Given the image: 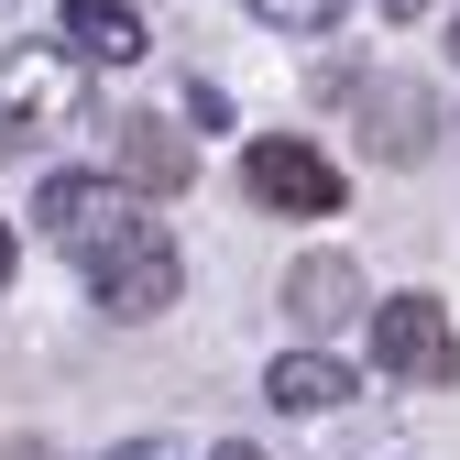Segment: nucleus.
Wrapping results in <instances>:
<instances>
[{
  "label": "nucleus",
  "instance_id": "1",
  "mask_svg": "<svg viewBox=\"0 0 460 460\" xmlns=\"http://www.w3.org/2000/svg\"><path fill=\"white\" fill-rule=\"evenodd\" d=\"M77 274H88V307L110 318V329H154V318H176L187 307V252H176V230L164 219H121L99 252H77Z\"/></svg>",
  "mask_w": 460,
  "mask_h": 460
},
{
  "label": "nucleus",
  "instance_id": "9",
  "mask_svg": "<svg viewBox=\"0 0 460 460\" xmlns=\"http://www.w3.org/2000/svg\"><path fill=\"white\" fill-rule=\"evenodd\" d=\"M351 394H362V373L351 362H340V351H318V340H285V351L263 362V406L274 417H340V406H351Z\"/></svg>",
  "mask_w": 460,
  "mask_h": 460
},
{
  "label": "nucleus",
  "instance_id": "7",
  "mask_svg": "<svg viewBox=\"0 0 460 460\" xmlns=\"http://www.w3.org/2000/svg\"><path fill=\"white\" fill-rule=\"evenodd\" d=\"M132 208H143V198L110 176V164H55V176H33V230L66 242V252H99Z\"/></svg>",
  "mask_w": 460,
  "mask_h": 460
},
{
  "label": "nucleus",
  "instance_id": "18",
  "mask_svg": "<svg viewBox=\"0 0 460 460\" xmlns=\"http://www.w3.org/2000/svg\"><path fill=\"white\" fill-rule=\"evenodd\" d=\"M449 132H460V110H449Z\"/></svg>",
  "mask_w": 460,
  "mask_h": 460
},
{
  "label": "nucleus",
  "instance_id": "12",
  "mask_svg": "<svg viewBox=\"0 0 460 460\" xmlns=\"http://www.w3.org/2000/svg\"><path fill=\"white\" fill-rule=\"evenodd\" d=\"M176 121H187V132H230V88H219V77H187Z\"/></svg>",
  "mask_w": 460,
  "mask_h": 460
},
{
  "label": "nucleus",
  "instance_id": "10",
  "mask_svg": "<svg viewBox=\"0 0 460 460\" xmlns=\"http://www.w3.org/2000/svg\"><path fill=\"white\" fill-rule=\"evenodd\" d=\"M55 44L77 66H143L154 22H143V0H55Z\"/></svg>",
  "mask_w": 460,
  "mask_h": 460
},
{
  "label": "nucleus",
  "instance_id": "4",
  "mask_svg": "<svg viewBox=\"0 0 460 460\" xmlns=\"http://www.w3.org/2000/svg\"><path fill=\"white\" fill-rule=\"evenodd\" d=\"M242 198L274 208V219H340L351 176L329 164L318 132H252V143H242Z\"/></svg>",
  "mask_w": 460,
  "mask_h": 460
},
{
  "label": "nucleus",
  "instance_id": "5",
  "mask_svg": "<svg viewBox=\"0 0 460 460\" xmlns=\"http://www.w3.org/2000/svg\"><path fill=\"white\" fill-rule=\"evenodd\" d=\"M351 132H362V154L373 164H428L438 154V132H449V99L428 88V77H406V66H384V77H362L351 88Z\"/></svg>",
  "mask_w": 460,
  "mask_h": 460
},
{
  "label": "nucleus",
  "instance_id": "16",
  "mask_svg": "<svg viewBox=\"0 0 460 460\" xmlns=\"http://www.w3.org/2000/svg\"><path fill=\"white\" fill-rule=\"evenodd\" d=\"M0 460H66V449H55V438H12V449H0Z\"/></svg>",
  "mask_w": 460,
  "mask_h": 460
},
{
  "label": "nucleus",
  "instance_id": "17",
  "mask_svg": "<svg viewBox=\"0 0 460 460\" xmlns=\"http://www.w3.org/2000/svg\"><path fill=\"white\" fill-rule=\"evenodd\" d=\"M208 460H263V449H252V438H219V449H208Z\"/></svg>",
  "mask_w": 460,
  "mask_h": 460
},
{
  "label": "nucleus",
  "instance_id": "2",
  "mask_svg": "<svg viewBox=\"0 0 460 460\" xmlns=\"http://www.w3.org/2000/svg\"><path fill=\"white\" fill-rule=\"evenodd\" d=\"M362 340H373V373H384L394 394H449V384H460V318H449V296H428V285L373 296Z\"/></svg>",
  "mask_w": 460,
  "mask_h": 460
},
{
  "label": "nucleus",
  "instance_id": "6",
  "mask_svg": "<svg viewBox=\"0 0 460 460\" xmlns=\"http://www.w3.org/2000/svg\"><path fill=\"white\" fill-rule=\"evenodd\" d=\"M274 307H285V329H296V340H318V351H340V329H362L373 318V274L351 263V252H296V263H285L274 274Z\"/></svg>",
  "mask_w": 460,
  "mask_h": 460
},
{
  "label": "nucleus",
  "instance_id": "3",
  "mask_svg": "<svg viewBox=\"0 0 460 460\" xmlns=\"http://www.w3.org/2000/svg\"><path fill=\"white\" fill-rule=\"evenodd\" d=\"M77 110H88V66L55 33L0 44V143H55V132H77Z\"/></svg>",
  "mask_w": 460,
  "mask_h": 460
},
{
  "label": "nucleus",
  "instance_id": "13",
  "mask_svg": "<svg viewBox=\"0 0 460 460\" xmlns=\"http://www.w3.org/2000/svg\"><path fill=\"white\" fill-rule=\"evenodd\" d=\"M110 460H208V449H198V438H176V428H143V438H121Z\"/></svg>",
  "mask_w": 460,
  "mask_h": 460
},
{
  "label": "nucleus",
  "instance_id": "14",
  "mask_svg": "<svg viewBox=\"0 0 460 460\" xmlns=\"http://www.w3.org/2000/svg\"><path fill=\"white\" fill-rule=\"evenodd\" d=\"M12 274H22V230L0 219V296H12Z\"/></svg>",
  "mask_w": 460,
  "mask_h": 460
},
{
  "label": "nucleus",
  "instance_id": "15",
  "mask_svg": "<svg viewBox=\"0 0 460 460\" xmlns=\"http://www.w3.org/2000/svg\"><path fill=\"white\" fill-rule=\"evenodd\" d=\"M373 12H384V22H428L438 0H373Z\"/></svg>",
  "mask_w": 460,
  "mask_h": 460
},
{
  "label": "nucleus",
  "instance_id": "8",
  "mask_svg": "<svg viewBox=\"0 0 460 460\" xmlns=\"http://www.w3.org/2000/svg\"><path fill=\"white\" fill-rule=\"evenodd\" d=\"M110 176L132 198H187L198 187V132L176 110H121V121H110Z\"/></svg>",
  "mask_w": 460,
  "mask_h": 460
},
{
  "label": "nucleus",
  "instance_id": "11",
  "mask_svg": "<svg viewBox=\"0 0 460 460\" xmlns=\"http://www.w3.org/2000/svg\"><path fill=\"white\" fill-rule=\"evenodd\" d=\"M242 12H252L263 33H285V44H318V33L351 22V0H242Z\"/></svg>",
  "mask_w": 460,
  "mask_h": 460
}]
</instances>
